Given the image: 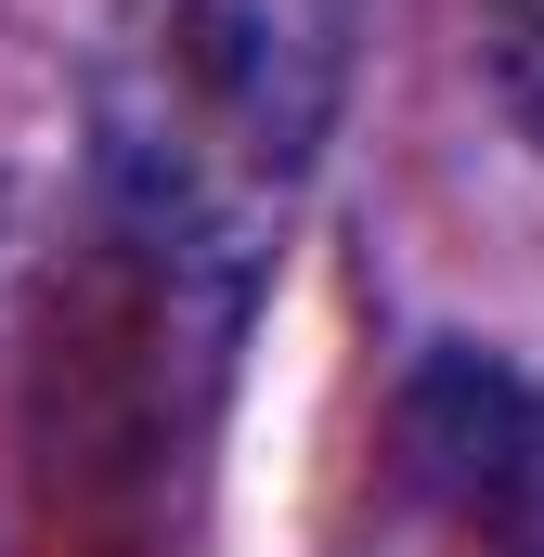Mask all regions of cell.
I'll return each mask as SVG.
<instances>
[{
    "label": "cell",
    "instance_id": "1",
    "mask_svg": "<svg viewBox=\"0 0 544 557\" xmlns=\"http://www.w3.org/2000/svg\"><path fill=\"white\" fill-rule=\"evenodd\" d=\"M363 0H104L91 143L143 298L195 376L234 363L337 143Z\"/></svg>",
    "mask_w": 544,
    "mask_h": 557
},
{
    "label": "cell",
    "instance_id": "2",
    "mask_svg": "<svg viewBox=\"0 0 544 557\" xmlns=\"http://www.w3.org/2000/svg\"><path fill=\"white\" fill-rule=\"evenodd\" d=\"M493 65H506V104L544 131V0H493Z\"/></svg>",
    "mask_w": 544,
    "mask_h": 557
}]
</instances>
